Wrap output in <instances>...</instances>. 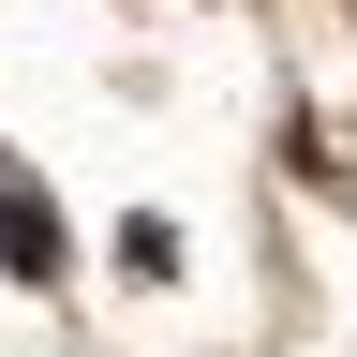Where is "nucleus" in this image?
Listing matches in <instances>:
<instances>
[{
    "label": "nucleus",
    "mask_w": 357,
    "mask_h": 357,
    "mask_svg": "<svg viewBox=\"0 0 357 357\" xmlns=\"http://www.w3.org/2000/svg\"><path fill=\"white\" fill-rule=\"evenodd\" d=\"M0 268H15V283H60V208L30 194L15 149H0Z\"/></svg>",
    "instance_id": "1"
},
{
    "label": "nucleus",
    "mask_w": 357,
    "mask_h": 357,
    "mask_svg": "<svg viewBox=\"0 0 357 357\" xmlns=\"http://www.w3.org/2000/svg\"><path fill=\"white\" fill-rule=\"evenodd\" d=\"M119 268H134V283H164V268H178V223H164V208H134V223H119Z\"/></svg>",
    "instance_id": "2"
}]
</instances>
